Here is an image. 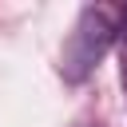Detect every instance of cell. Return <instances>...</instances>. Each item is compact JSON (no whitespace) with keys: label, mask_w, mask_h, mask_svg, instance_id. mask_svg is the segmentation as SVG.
Masks as SVG:
<instances>
[{"label":"cell","mask_w":127,"mask_h":127,"mask_svg":"<svg viewBox=\"0 0 127 127\" xmlns=\"http://www.w3.org/2000/svg\"><path fill=\"white\" fill-rule=\"evenodd\" d=\"M111 40H115V24H111V16H107L103 8H83V12L75 16L67 40H64V52H60V75H64L67 83H83V79L99 67V60L107 56Z\"/></svg>","instance_id":"cell-1"}]
</instances>
